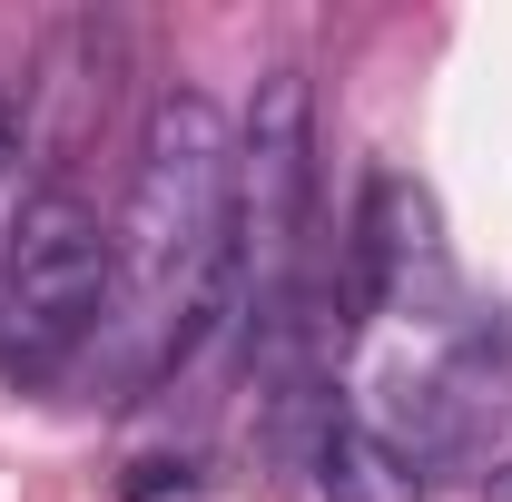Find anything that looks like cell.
I'll use <instances>...</instances> for the list:
<instances>
[{"mask_svg":"<svg viewBox=\"0 0 512 502\" xmlns=\"http://www.w3.org/2000/svg\"><path fill=\"white\" fill-rule=\"evenodd\" d=\"M247 306L237 276V128L207 89H168L138 128V178L119 227V315L128 384L178 375L197 345Z\"/></svg>","mask_w":512,"mask_h":502,"instance_id":"1","label":"cell"},{"mask_svg":"<svg viewBox=\"0 0 512 502\" xmlns=\"http://www.w3.org/2000/svg\"><path fill=\"white\" fill-rule=\"evenodd\" d=\"M119 315V227L69 188L20 197L0 237V365L60 375L89 335Z\"/></svg>","mask_w":512,"mask_h":502,"instance_id":"2","label":"cell"},{"mask_svg":"<svg viewBox=\"0 0 512 502\" xmlns=\"http://www.w3.org/2000/svg\"><path fill=\"white\" fill-rule=\"evenodd\" d=\"M306 188H316V89H306V69H266L247 128H237V276H247V306L296 286Z\"/></svg>","mask_w":512,"mask_h":502,"instance_id":"3","label":"cell"},{"mask_svg":"<svg viewBox=\"0 0 512 502\" xmlns=\"http://www.w3.org/2000/svg\"><path fill=\"white\" fill-rule=\"evenodd\" d=\"M414 276H434V207L404 178H375L365 217H355V256H345V296L355 306H404Z\"/></svg>","mask_w":512,"mask_h":502,"instance_id":"4","label":"cell"},{"mask_svg":"<svg viewBox=\"0 0 512 502\" xmlns=\"http://www.w3.org/2000/svg\"><path fill=\"white\" fill-rule=\"evenodd\" d=\"M434 384L453 394V414H463V434L483 443V424L512 404V315H463L453 325V345H444V365H434Z\"/></svg>","mask_w":512,"mask_h":502,"instance_id":"5","label":"cell"},{"mask_svg":"<svg viewBox=\"0 0 512 502\" xmlns=\"http://www.w3.org/2000/svg\"><path fill=\"white\" fill-rule=\"evenodd\" d=\"M316 483H325V502H414V493H424V483H414V473L365 434V414H335V424H325Z\"/></svg>","mask_w":512,"mask_h":502,"instance_id":"6","label":"cell"},{"mask_svg":"<svg viewBox=\"0 0 512 502\" xmlns=\"http://www.w3.org/2000/svg\"><path fill=\"white\" fill-rule=\"evenodd\" d=\"M10 168H20V109L0 99V178H10Z\"/></svg>","mask_w":512,"mask_h":502,"instance_id":"7","label":"cell"},{"mask_svg":"<svg viewBox=\"0 0 512 502\" xmlns=\"http://www.w3.org/2000/svg\"><path fill=\"white\" fill-rule=\"evenodd\" d=\"M483 502H512V453L493 463V473H483Z\"/></svg>","mask_w":512,"mask_h":502,"instance_id":"8","label":"cell"}]
</instances>
